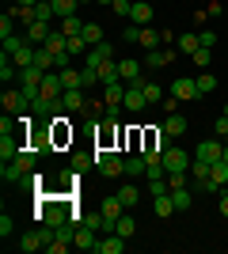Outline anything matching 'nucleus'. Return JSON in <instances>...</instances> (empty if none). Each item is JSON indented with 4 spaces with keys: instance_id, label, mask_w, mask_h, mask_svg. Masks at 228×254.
Listing matches in <instances>:
<instances>
[{
    "instance_id": "11",
    "label": "nucleus",
    "mask_w": 228,
    "mask_h": 254,
    "mask_svg": "<svg viewBox=\"0 0 228 254\" xmlns=\"http://www.w3.org/2000/svg\"><path fill=\"white\" fill-rule=\"evenodd\" d=\"M19 152H23V140H19V133H8V137H0V159H4V163L19 159Z\"/></svg>"
},
{
    "instance_id": "36",
    "label": "nucleus",
    "mask_w": 228,
    "mask_h": 254,
    "mask_svg": "<svg viewBox=\"0 0 228 254\" xmlns=\"http://www.w3.org/2000/svg\"><path fill=\"white\" fill-rule=\"evenodd\" d=\"M190 61H194V68H202V72H206L209 64H213V50H206V46H202V50L190 53Z\"/></svg>"
},
{
    "instance_id": "38",
    "label": "nucleus",
    "mask_w": 228,
    "mask_h": 254,
    "mask_svg": "<svg viewBox=\"0 0 228 254\" xmlns=\"http://www.w3.org/2000/svg\"><path fill=\"white\" fill-rule=\"evenodd\" d=\"M171 201H175V212L190 209V186H179V190H171Z\"/></svg>"
},
{
    "instance_id": "24",
    "label": "nucleus",
    "mask_w": 228,
    "mask_h": 254,
    "mask_svg": "<svg viewBox=\"0 0 228 254\" xmlns=\"http://www.w3.org/2000/svg\"><path fill=\"white\" fill-rule=\"evenodd\" d=\"M34 64H38V68H46V72H54V68H57V57L46 50V46H34Z\"/></svg>"
},
{
    "instance_id": "15",
    "label": "nucleus",
    "mask_w": 228,
    "mask_h": 254,
    "mask_svg": "<svg viewBox=\"0 0 228 254\" xmlns=\"http://www.w3.org/2000/svg\"><path fill=\"white\" fill-rule=\"evenodd\" d=\"M73 247H80V251H95V247H99V232H91L87 224H80V228H76V243Z\"/></svg>"
},
{
    "instance_id": "16",
    "label": "nucleus",
    "mask_w": 228,
    "mask_h": 254,
    "mask_svg": "<svg viewBox=\"0 0 228 254\" xmlns=\"http://www.w3.org/2000/svg\"><path fill=\"white\" fill-rule=\"evenodd\" d=\"M99 212H103V216H107V220L114 224V220L122 216V212H130V209H126V205L118 201V193H114V197H103V201H99Z\"/></svg>"
},
{
    "instance_id": "26",
    "label": "nucleus",
    "mask_w": 228,
    "mask_h": 254,
    "mask_svg": "<svg viewBox=\"0 0 228 254\" xmlns=\"http://www.w3.org/2000/svg\"><path fill=\"white\" fill-rule=\"evenodd\" d=\"M50 4H54L57 23H61V19H69V15H76V8H80V0H50Z\"/></svg>"
},
{
    "instance_id": "45",
    "label": "nucleus",
    "mask_w": 228,
    "mask_h": 254,
    "mask_svg": "<svg viewBox=\"0 0 228 254\" xmlns=\"http://www.w3.org/2000/svg\"><path fill=\"white\" fill-rule=\"evenodd\" d=\"M110 8H114V15H122V19H130V11H133V0H114Z\"/></svg>"
},
{
    "instance_id": "52",
    "label": "nucleus",
    "mask_w": 228,
    "mask_h": 254,
    "mask_svg": "<svg viewBox=\"0 0 228 254\" xmlns=\"http://www.w3.org/2000/svg\"><path fill=\"white\" fill-rule=\"evenodd\" d=\"M221 216L228 220V193H221Z\"/></svg>"
},
{
    "instance_id": "4",
    "label": "nucleus",
    "mask_w": 228,
    "mask_h": 254,
    "mask_svg": "<svg viewBox=\"0 0 228 254\" xmlns=\"http://www.w3.org/2000/svg\"><path fill=\"white\" fill-rule=\"evenodd\" d=\"M122 106H126V114H137V110H145V106H149V99H145V91H141V80L126 87V99H122Z\"/></svg>"
},
{
    "instance_id": "42",
    "label": "nucleus",
    "mask_w": 228,
    "mask_h": 254,
    "mask_svg": "<svg viewBox=\"0 0 228 254\" xmlns=\"http://www.w3.org/2000/svg\"><path fill=\"white\" fill-rule=\"evenodd\" d=\"M87 50H91V46H87L80 34H73V38H69V53H73V57H87Z\"/></svg>"
},
{
    "instance_id": "40",
    "label": "nucleus",
    "mask_w": 228,
    "mask_h": 254,
    "mask_svg": "<svg viewBox=\"0 0 228 254\" xmlns=\"http://www.w3.org/2000/svg\"><path fill=\"white\" fill-rule=\"evenodd\" d=\"M209 167H213V163H206V159H198V156H194V163H190V175H194V182H206V179H209Z\"/></svg>"
},
{
    "instance_id": "9",
    "label": "nucleus",
    "mask_w": 228,
    "mask_h": 254,
    "mask_svg": "<svg viewBox=\"0 0 228 254\" xmlns=\"http://www.w3.org/2000/svg\"><path fill=\"white\" fill-rule=\"evenodd\" d=\"M194 156L198 159H206V163H217L221 156H225V144H221V137H213V140H202L194 148Z\"/></svg>"
},
{
    "instance_id": "17",
    "label": "nucleus",
    "mask_w": 228,
    "mask_h": 254,
    "mask_svg": "<svg viewBox=\"0 0 228 254\" xmlns=\"http://www.w3.org/2000/svg\"><path fill=\"white\" fill-rule=\"evenodd\" d=\"M130 23H137V27H149V23H152V4H149V0H133Z\"/></svg>"
},
{
    "instance_id": "12",
    "label": "nucleus",
    "mask_w": 228,
    "mask_h": 254,
    "mask_svg": "<svg viewBox=\"0 0 228 254\" xmlns=\"http://www.w3.org/2000/svg\"><path fill=\"white\" fill-rule=\"evenodd\" d=\"M50 34H54V31H50V23L34 19V23H27V31H23V38H27L31 46H42L46 38H50Z\"/></svg>"
},
{
    "instance_id": "32",
    "label": "nucleus",
    "mask_w": 228,
    "mask_h": 254,
    "mask_svg": "<svg viewBox=\"0 0 228 254\" xmlns=\"http://www.w3.org/2000/svg\"><path fill=\"white\" fill-rule=\"evenodd\" d=\"M171 212H175L171 190H167V193H156V216H160V220H163V216H171Z\"/></svg>"
},
{
    "instance_id": "19",
    "label": "nucleus",
    "mask_w": 228,
    "mask_h": 254,
    "mask_svg": "<svg viewBox=\"0 0 228 254\" xmlns=\"http://www.w3.org/2000/svg\"><path fill=\"white\" fill-rule=\"evenodd\" d=\"M57 72H61V84H65V91H76V87H84V76H80V68L65 64V68H57Z\"/></svg>"
},
{
    "instance_id": "41",
    "label": "nucleus",
    "mask_w": 228,
    "mask_h": 254,
    "mask_svg": "<svg viewBox=\"0 0 228 254\" xmlns=\"http://www.w3.org/2000/svg\"><path fill=\"white\" fill-rule=\"evenodd\" d=\"M11 34H15V15H11V11H4V15H0V42H4V38H11Z\"/></svg>"
},
{
    "instance_id": "29",
    "label": "nucleus",
    "mask_w": 228,
    "mask_h": 254,
    "mask_svg": "<svg viewBox=\"0 0 228 254\" xmlns=\"http://www.w3.org/2000/svg\"><path fill=\"white\" fill-rule=\"evenodd\" d=\"M114 232H118V235H126V239H133V232H137V220H133L130 212H122L118 220H114Z\"/></svg>"
},
{
    "instance_id": "10",
    "label": "nucleus",
    "mask_w": 228,
    "mask_h": 254,
    "mask_svg": "<svg viewBox=\"0 0 228 254\" xmlns=\"http://www.w3.org/2000/svg\"><path fill=\"white\" fill-rule=\"evenodd\" d=\"M38 95H46V99H65V84H61V72H46L42 87H38Z\"/></svg>"
},
{
    "instance_id": "47",
    "label": "nucleus",
    "mask_w": 228,
    "mask_h": 254,
    "mask_svg": "<svg viewBox=\"0 0 228 254\" xmlns=\"http://www.w3.org/2000/svg\"><path fill=\"white\" fill-rule=\"evenodd\" d=\"M11 232H15V220H11L8 212H4V216H0V235H4V239H8Z\"/></svg>"
},
{
    "instance_id": "8",
    "label": "nucleus",
    "mask_w": 228,
    "mask_h": 254,
    "mask_svg": "<svg viewBox=\"0 0 228 254\" xmlns=\"http://www.w3.org/2000/svg\"><path fill=\"white\" fill-rule=\"evenodd\" d=\"M99 254H122L126 251V235H118V232H103L99 235V247H95Z\"/></svg>"
},
{
    "instance_id": "3",
    "label": "nucleus",
    "mask_w": 228,
    "mask_h": 254,
    "mask_svg": "<svg viewBox=\"0 0 228 254\" xmlns=\"http://www.w3.org/2000/svg\"><path fill=\"white\" fill-rule=\"evenodd\" d=\"M167 91H171L175 99H183V103H186V99H190V103H194V99H202V91H198V80H194V76H179V80H175Z\"/></svg>"
},
{
    "instance_id": "46",
    "label": "nucleus",
    "mask_w": 228,
    "mask_h": 254,
    "mask_svg": "<svg viewBox=\"0 0 228 254\" xmlns=\"http://www.w3.org/2000/svg\"><path fill=\"white\" fill-rule=\"evenodd\" d=\"M34 15H38V19H42V23L57 19V15H54V4H34Z\"/></svg>"
},
{
    "instance_id": "50",
    "label": "nucleus",
    "mask_w": 228,
    "mask_h": 254,
    "mask_svg": "<svg viewBox=\"0 0 228 254\" xmlns=\"http://www.w3.org/2000/svg\"><path fill=\"white\" fill-rule=\"evenodd\" d=\"M179 103H183V99H175V95H163V110H167V114H175V106H179Z\"/></svg>"
},
{
    "instance_id": "23",
    "label": "nucleus",
    "mask_w": 228,
    "mask_h": 254,
    "mask_svg": "<svg viewBox=\"0 0 228 254\" xmlns=\"http://www.w3.org/2000/svg\"><path fill=\"white\" fill-rule=\"evenodd\" d=\"M160 42H163V34L156 31V27H141V42H137V46H145V53L160 50Z\"/></svg>"
},
{
    "instance_id": "48",
    "label": "nucleus",
    "mask_w": 228,
    "mask_h": 254,
    "mask_svg": "<svg viewBox=\"0 0 228 254\" xmlns=\"http://www.w3.org/2000/svg\"><path fill=\"white\" fill-rule=\"evenodd\" d=\"M213 133H217V137H221V140H225V137H228V118H225V114H221V118H217V122H213Z\"/></svg>"
},
{
    "instance_id": "27",
    "label": "nucleus",
    "mask_w": 228,
    "mask_h": 254,
    "mask_svg": "<svg viewBox=\"0 0 228 254\" xmlns=\"http://www.w3.org/2000/svg\"><path fill=\"white\" fill-rule=\"evenodd\" d=\"M23 179H27V171H23L19 163H15V159L0 167V182H23Z\"/></svg>"
},
{
    "instance_id": "57",
    "label": "nucleus",
    "mask_w": 228,
    "mask_h": 254,
    "mask_svg": "<svg viewBox=\"0 0 228 254\" xmlns=\"http://www.w3.org/2000/svg\"><path fill=\"white\" fill-rule=\"evenodd\" d=\"M80 4H87V0H80Z\"/></svg>"
},
{
    "instance_id": "33",
    "label": "nucleus",
    "mask_w": 228,
    "mask_h": 254,
    "mask_svg": "<svg viewBox=\"0 0 228 254\" xmlns=\"http://www.w3.org/2000/svg\"><path fill=\"white\" fill-rule=\"evenodd\" d=\"M38 156H42V152H38V148H34V144H31V148H23V152H19V159H15V163H19L23 171H34V163H38Z\"/></svg>"
},
{
    "instance_id": "43",
    "label": "nucleus",
    "mask_w": 228,
    "mask_h": 254,
    "mask_svg": "<svg viewBox=\"0 0 228 254\" xmlns=\"http://www.w3.org/2000/svg\"><path fill=\"white\" fill-rule=\"evenodd\" d=\"M198 91H202V95H206V91H217V76L202 72V76H198Z\"/></svg>"
},
{
    "instance_id": "18",
    "label": "nucleus",
    "mask_w": 228,
    "mask_h": 254,
    "mask_svg": "<svg viewBox=\"0 0 228 254\" xmlns=\"http://www.w3.org/2000/svg\"><path fill=\"white\" fill-rule=\"evenodd\" d=\"M61 103H65V110H69V114H80V110L87 106L84 87H76V91H65V99H61Z\"/></svg>"
},
{
    "instance_id": "30",
    "label": "nucleus",
    "mask_w": 228,
    "mask_h": 254,
    "mask_svg": "<svg viewBox=\"0 0 228 254\" xmlns=\"http://www.w3.org/2000/svg\"><path fill=\"white\" fill-rule=\"evenodd\" d=\"M194 50H202V38H198V31L179 34V53H194Z\"/></svg>"
},
{
    "instance_id": "56",
    "label": "nucleus",
    "mask_w": 228,
    "mask_h": 254,
    "mask_svg": "<svg viewBox=\"0 0 228 254\" xmlns=\"http://www.w3.org/2000/svg\"><path fill=\"white\" fill-rule=\"evenodd\" d=\"M225 118H228V103H225Z\"/></svg>"
},
{
    "instance_id": "51",
    "label": "nucleus",
    "mask_w": 228,
    "mask_h": 254,
    "mask_svg": "<svg viewBox=\"0 0 228 254\" xmlns=\"http://www.w3.org/2000/svg\"><path fill=\"white\" fill-rule=\"evenodd\" d=\"M206 15H225V4H221V0H213V4L206 8Z\"/></svg>"
},
{
    "instance_id": "20",
    "label": "nucleus",
    "mask_w": 228,
    "mask_h": 254,
    "mask_svg": "<svg viewBox=\"0 0 228 254\" xmlns=\"http://www.w3.org/2000/svg\"><path fill=\"white\" fill-rule=\"evenodd\" d=\"M80 38H84L87 46H99V42H107V31H103L99 23H84V31H80Z\"/></svg>"
},
{
    "instance_id": "37",
    "label": "nucleus",
    "mask_w": 228,
    "mask_h": 254,
    "mask_svg": "<svg viewBox=\"0 0 228 254\" xmlns=\"http://www.w3.org/2000/svg\"><path fill=\"white\" fill-rule=\"evenodd\" d=\"M145 167H149V159H145V156H130V159H126V175H130V179L145 175Z\"/></svg>"
},
{
    "instance_id": "25",
    "label": "nucleus",
    "mask_w": 228,
    "mask_h": 254,
    "mask_svg": "<svg viewBox=\"0 0 228 254\" xmlns=\"http://www.w3.org/2000/svg\"><path fill=\"white\" fill-rule=\"evenodd\" d=\"M69 167L84 175L87 167H95V152H73V159H69Z\"/></svg>"
},
{
    "instance_id": "53",
    "label": "nucleus",
    "mask_w": 228,
    "mask_h": 254,
    "mask_svg": "<svg viewBox=\"0 0 228 254\" xmlns=\"http://www.w3.org/2000/svg\"><path fill=\"white\" fill-rule=\"evenodd\" d=\"M15 4H23V8H31V4H38V0H15Z\"/></svg>"
},
{
    "instance_id": "35",
    "label": "nucleus",
    "mask_w": 228,
    "mask_h": 254,
    "mask_svg": "<svg viewBox=\"0 0 228 254\" xmlns=\"http://www.w3.org/2000/svg\"><path fill=\"white\" fill-rule=\"evenodd\" d=\"M57 31L73 38V34H80V31H84V19H80V15H69V19H61V27H57Z\"/></svg>"
},
{
    "instance_id": "54",
    "label": "nucleus",
    "mask_w": 228,
    "mask_h": 254,
    "mask_svg": "<svg viewBox=\"0 0 228 254\" xmlns=\"http://www.w3.org/2000/svg\"><path fill=\"white\" fill-rule=\"evenodd\" d=\"M221 159H225V163H228V140H225V156H221Z\"/></svg>"
},
{
    "instance_id": "34",
    "label": "nucleus",
    "mask_w": 228,
    "mask_h": 254,
    "mask_svg": "<svg viewBox=\"0 0 228 254\" xmlns=\"http://www.w3.org/2000/svg\"><path fill=\"white\" fill-rule=\"evenodd\" d=\"M141 91H145V99H149V106L163 103V91H160V84H152V80H141Z\"/></svg>"
},
{
    "instance_id": "49",
    "label": "nucleus",
    "mask_w": 228,
    "mask_h": 254,
    "mask_svg": "<svg viewBox=\"0 0 228 254\" xmlns=\"http://www.w3.org/2000/svg\"><path fill=\"white\" fill-rule=\"evenodd\" d=\"M198 38H202V46H206V50H213V46H217V34H213V31H198Z\"/></svg>"
},
{
    "instance_id": "58",
    "label": "nucleus",
    "mask_w": 228,
    "mask_h": 254,
    "mask_svg": "<svg viewBox=\"0 0 228 254\" xmlns=\"http://www.w3.org/2000/svg\"><path fill=\"white\" fill-rule=\"evenodd\" d=\"M225 15H228V8H225Z\"/></svg>"
},
{
    "instance_id": "1",
    "label": "nucleus",
    "mask_w": 228,
    "mask_h": 254,
    "mask_svg": "<svg viewBox=\"0 0 228 254\" xmlns=\"http://www.w3.org/2000/svg\"><path fill=\"white\" fill-rule=\"evenodd\" d=\"M95 167H99L103 179H122V175H126V159H122L114 148H99L95 152Z\"/></svg>"
},
{
    "instance_id": "7",
    "label": "nucleus",
    "mask_w": 228,
    "mask_h": 254,
    "mask_svg": "<svg viewBox=\"0 0 228 254\" xmlns=\"http://www.w3.org/2000/svg\"><path fill=\"white\" fill-rule=\"evenodd\" d=\"M103 61H114V46H110V42L91 46V50H87V57H84V64H87V68H99Z\"/></svg>"
},
{
    "instance_id": "2",
    "label": "nucleus",
    "mask_w": 228,
    "mask_h": 254,
    "mask_svg": "<svg viewBox=\"0 0 228 254\" xmlns=\"http://www.w3.org/2000/svg\"><path fill=\"white\" fill-rule=\"evenodd\" d=\"M50 243H54V228H50V224H42L38 232H27V235L19 239V251H23V254H34V251H46Z\"/></svg>"
},
{
    "instance_id": "5",
    "label": "nucleus",
    "mask_w": 228,
    "mask_h": 254,
    "mask_svg": "<svg viewBox=\"0 0 228 254\" xmlns=\"http://www.w3.org/2000/svg\"><path fill=\"white\" fill-rule=\"evenodd\" d=\"M190 163H194V156H186V152H183V148H175V144L163 152V167H167V175H171V171H186Z\"/></svg>"
},
{
    "instance_id": "39",
    "label": "nucleus",
    "mask_w": 228,
    "mask_h": 254,
    "mask_svg": "<svg viewBox=\"0 0 228 254\" xmlns=\"http://www.w3.org/2000/svg\"><path fill=\"white\" fill-rule=\"evenodd\" d=\"M15 72H19V68H15V61L0 53V80H4V84H11V80H15Z\"/></svg>"
},
{
    "instance_id": "22",
    "label": "nucleus",
    "mask_w": 228,
    "mask_h": 254,
    "mask_svg": "<svg viewBox=\"0 0 228 254\" xmlns=\"http://www.w3.org/2000/svg\"><path fill=\"white\" fill-rule=\"evenodd\" d=\"M118 201L122 205H126V209H137V201H141V190H137V186H133V182H126V186H122V190H118Z\"/></svg>"
},
{
    "instance_id": "55",
    "label": "nucleus",
    "mask_w": 228,
    "mask_h": 254,
    "mask_svg": "<svg viewBox=\"0 0 228 254\" xmlns=\"http://www.w3.org/2000/svg\"><path fill=\"white\" fill-rule=\"evenodd\" d=\"M91 4H114V0H91Z\"/></svg>"
},
{
    "instance_id": "28",
    "label": "nucleus",
    "mask_w": 228,
    "mask_h": 254,
    "mask_svg": "<svg viewBox=\"0 0 228 254\" xmlns=\"http://www.w3.org/2000/svg\"><path fill=\"white\" fill-rule=\"evenodd\" d=\"M11 61H15V68H19V72H23V68H31V64H34V46L27 42L23 50H15V53H11Z\"/></svg>"
},
{
    "instance_id": "14",
    "label": "nucleus",
    "mask_w": 228,
    "mask_h": 254,
    "mask_svg": "<svg viewBox=\"0 0 228 254\" xmlns=\"http://www.w3.org/2000/svg\"><path fill=\"white\" fill-rule=\"evenodd\" d=\"M141 68H145V64H141V61H133V57L118 61V76L126 80V84H137V80H141Z\"/></svg>"
},
{
    "instance_id": "13",
    "label": "nucleus",
    "mask_w": 228,
    "mask_h": 254,
    "mask_svg": "<svg viewBox=\"0 0 228 254\" xmlns=\"http://www.w3.org/2000/svg\"><path fill=\"white\" fill-rule=\"evenodd\" d=\"M171 61H175V50H149L141 57L145 68H163V64H171Z\"/></svg>"
},
{
    "instance_id": "21",
    "label": "nucleus",
    "mask_w": 228,
    "mask_h": 254,
    "mask_svg": "<svg viewBox=\"0 0 228 254\" xmlns=\"http://www.w3.org/2000/svg\"><path fill=\"white\" fill-rule=\"evenodd\" d=\"M163 133H167V137H183V133H186V118L183 114H167V122H163Z\"/></svg>"
},
{
    "instance_id": "6",
    "label": "nucleus",
    "mask_w": 228,
    "mask_h": 254,
    "mask_svg": "<svg viewBox=\"0 0 228 254\" xmlns=\"http://www.w3.org/2000/svg\"><path fill=\"white\" fill-rule=\"evenodd\" d=\"M0 106H4V114H19V110H31V103H27V95H23V91H4V95H0Z\"/></svg>"
},
{
    "instance_id": "44",
    "label": "nucleus",
    "mask_w": 228,
    "mask_h": 254,
    "mask_svg": "<svg viewBox=\"0 0 228 254\" xmlns=\"http://www.w3.org/2000/svg\"><path fill=\"white\" fill-rule=\"evenodd\" d=\"M122 42H126V46H137V42H141V27H137V23H130V27L122 31Z\"/></svg>"
},
{
    "instance_id": "31",
    "label": "nucleus",
    "mask_w": 228,
    "mask_h": 254,
    "mask_svg": "<svg viewBox=\"0 0 228 254\" xmlns=\"http://www.w3.org/2000/svg\"><path fill=\"white\" fill-rule=\"evenodd\" d=\"M209 182H213L217 190H221V186H225V182H228V163H225V159H217V163L209 167Z\"/></svg>"
}]
</instances>
